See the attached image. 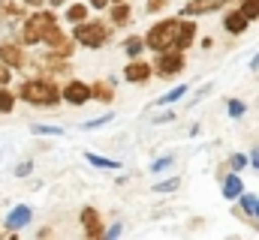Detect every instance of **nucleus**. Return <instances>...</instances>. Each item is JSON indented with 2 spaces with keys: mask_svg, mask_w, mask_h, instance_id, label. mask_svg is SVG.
I'll list each match as a JSON object with an SVG mask.
<instances>
[{
  "mask_svg": "<svg viewBox=\"0 0 259 240\" xmlns=\"http://www.w3.org/2000/svg\"><path fill=\"white\" fill-rule=\"evenodd\" d=\"M178 18H166L160 24L151 27V33L145 36V45H151L154 51H166V48H175V39H178Z\"/></svg>",
  "mask_w": 259,
  "mask_h": 240,
  "instance_id": "obj_1",
  "label": "nucleus"
},
{
  "mask_svg": "<svg viewBox=\"0 0 259 240\" xmlns=\"http://www.w3.org/2000/svg\"><path fill=\"white\" fill-rule=\"evenodd\" d=\"M18 99H24L30 105H55L58 102V87L52 81H27V84H21Z\"/></svg>",
  "mask_w": 259,
  "mask_h": 240,
  "instance_id": "obj_2",
  "label": "nucleus"
},
{
  "mask_svg": "<svg viewBox=\"0 0 259 240\" xmlns=\"http://www.w3.org/2000/svg\"><path fill=\"white\" fill-rule=\"evenodd\" d=\"M49 27H55V15H52V12H36V15H30V18L24 21L21 39H24L27 45H33V42H39V39L49 33Z\"/></svg>",
  "mask_w": 259,
  "mask_h": 240,
  "instance_id": "obj_3",
  "label": "nucleus"
},
{
  "mask_svg": "<svg viewBox=\"0 0 259 240\" xmlns=\"http://www.w3.org/2000/svg\"><path fill=\"white\" fill-rule=\"evenodd\" d=\"M75 39H78L81 45H88V48H100V45L109 39V27L100 24V21H94V24H81V27H75Z\"/></svg>",
  "mask_w": 259,
  "mask_h": 240,
  "instance_id": "obj_4",
  "label": "nucleus"
},
{
  "mask_svg": "<svg viewBox=\"0 0 259 240\" xmlns=\"http://www.w3.org/2000/svg\"><path fill=\"white\" fill-rule=\"evenodd\" d=\"M181 69H184V54H181L178 48H175V51H169V48L160 51V57H157V72H160V75L169 78V75H178Z\"/></svg>",
  "mask_w": 259,
  "mask_h": 240,
  "instance_id": "obj_5",
  "label": "nucleus"
},
{
  "mask_svg": "<svg viewBox=\"0 0 259 240\" xmlns=\"http://www.w3.org/2000/svg\"><path fill=\"white\" fill-rule=\"evenodd\" d=\"M64 96H66V102H72V105H84L94 93H91V87L84 81H69L64 87Z\"/></svg>",
  "mask_w": 259,
  "mask_h": 240,
  "instance_id": "obj_6",
  "label": "nucleus"
},
{
  "mask_svg": "<svg viewBox=\"0 0 259 240\" xmlns=\"http://www.w3.org/2000/svg\"><path fill=\"white\" fill-rule=\"evenodd\" d=\"M223 3H229V0H193V3H187L181 9V15L184 18H193V15H205V12H217Z\"/></svg>",
  "mask_w": 259,
  "mask_h": 240,
  "instance_id": "obj_7",
  "label": "nucleus"
},
{
  "mask_svg": "<svg viewBox=\"0 0 259 240\" xmlns=\"http://www.w3.org/2000/svg\"><path fill=\"white\" fill-rule=\"evenodd\" d=\"M247 24H250V18H247L241 9H232V12H226V18H223V27H226L232 36H241V33L247 30Z\"/></svg>",
  "mask_w": 259,
  "mask_h": 240,
  "instance_id": "obj_8",
  "label": "nucleus"
},
{
  "mask_svg": "<svg viewBox=\"0 0 259 240\" xmlns=\"http://www.w3.org/2000/svg\"><path fill=\"white\" fill-rule=\"evenodd\" d=\"M193 39H196V24H193V21H181V24H178L175 48H178V51H187V48L193 45Z\"/></svg>",
  "mask_w": 259,
  "mask_h": 240,
  "instance_id": "obj_9",
  "label": "nucleus"
},
{
  "mask_svg": "<svg viewBox=\"0 0 259 240\" xmlns=\"http://www.w3.org/2000/svg\"><path fill=\"white\" fill-rule=\"evenodd\" d=\"M81 222H84V231H88V237H97V234H103V231H100V213H97L94 207H84V210H81Z\"/></svg>",
  "mask_w": 259,
  "mask_h": 240,
  "instance_id": "obj_10",
  "label": "nucleus"
},
{
  "mask_svg": "<svg viewBox=\"0 0 259 240\" xmlns=\"http://www.w3.org/2000/svg\"><path fill=\"white\" fill-rule=\"evenodd\" d=\"M0 60L6 63V66H21L24 63V51L18 48V45H0Z\"/></svg>",
  "mask_w": 259,
  "mask_h": 240,
  "instance_id": "obj_11",
  "label": "nucleus"
},
{
  "mask_svg": "<svg viewBox=\"0 0 259 240\" xmlns=\"http://www.w3.org/2000/svg\"><path fill=\"white\" fill-rule=\"evenodd\" d=\"M124 75H127V81H133V84H139V81H148V75H151V66H148V63H130L127 69H124Z\"/></svg>",
  "mask_w": 259,
  "mask_h": 240,
  "instance_id": "obj_12",
  "label": "nucleus"
},
{
  "mask_svg": "<svg viewBox=\"0 0 259 240\" xmlns=\"http://www.w3.org/2000/svg\"><path fill=\"white\" fill-rule=\"evenodd\" d=\"M241 192H244V183H241V177H238V174H229V177L223 180V198L235 201Z\"/></svg>",
  "mask_w": 259,
  "mask_h": 240,
  "instance_id": "obj_13",
  "label": "nucleus"
},
{
  "mask_svg": "<svg viewBox=\"0 0 259 240\" xmlns=\"http://www.w3.org/2000/svg\"><path fill=\"white\" fill-rule=\"evenodd\" d=\"M30 216H33V213H30V207H15V210L6 216V225H9V228H21V225H27V222H30Z\"/></svg>",
  "mask_w": 259,
  "mask_h": 240,
  "instance_id": "obj_14",
  "label": "nucleus"
},
{
  "mask_svg": "<svg viewBox=\"0 0 259 240\" xmlns=\"http://www.w3.org/2000/svg\"><path fill=\"white\" fill-rule=\"evenodd\" d=\"M238 201H241V210L247 213V216H256V195H250V192H241L238 195Z\"/></svg>",
  "mask_w": 259,
  "mask_h": 240,
  "instance_id": "obj_15",
  "label": "nucleus"
},
{
  "mask_svg": "<svg viewBox=\"0 0 259 240\" xmlns=\"http://www.w3.org/2000/svg\"><path fill=\"white\" fill-rule=\"evenodd\" d=\"M238 9H241L250 21H256V18H259V0H241V3H238Z\"/></svg>",
  "mask_w": 259,
  "mask_h": 240,
  "instance_id": "obj_16",
  "label": "nucleus"
},
{
  "mask_svg": "<svg viewBox=\"0 0 259 240\" xmlns=\"http://www.w3.org/2000/svg\"><path fill=\"white\" fill-rule=\"evenodd\" d=\"M66 18H69V21H78V24H81V21L88 18V6H81V3L69 6V9H66Z\"/></svg>",
  "mask_w": 259,
  "mask_h": 240,
  "instance_id": "obj_17",
  "label": "nucleus"
},
{
  "mask_svg": "<svg viewBox=\"0 0 259 240\" xmlns=\"http://www.w3.org/2000/svg\"><path fill=\"white\" fill-rule=\"evenodd\" d=\"M184 93H187V87H184V84H178L175 90H169V93H166L163 99H157V102H160V105H172V102H178V99H181Z\"/></svg>",
  "mask_w": 259,
  "mask_h": 240,
  "instance_id": "obj_18",
  "label": "nucleus"
},
{
  "mask_svg": "<svg viewBox=\"0 0 259 240\" xmlns=\"http://www.w3.org/2000/svg\"><path fill=\"white\" fill-rule=\"evenodd\" d=\"M88 162L97 165V168H118L115 159H106V156H97V153H88Z\"/></svg>",
  "mask_w": 259,
  "mask_h": 240,
  "instance_id": "obj_19",
  "label": "nucleus"
},
{
  "mask_svg": "<svg viewBox=\"0 0 259 240\" xmlns=\"http://www.w3.org/2000/svg\"><path fill=\"white\" fill-rule=\"evenodd\" d=\"M142 48H145V42H142L139 36H130V39H127V54H130V57H139V54H142Z\"/></svg>",
  "mask_w": 259,
  "mask_h": 240,
  "instance_id": "obj_20",
  "label": "nucleus"
},
{
  "mask_svg": "<svg viewBox=\"0 0 259 240\" xmlns=\"http://www.w3.org/2000/svg\"><path fill=\"white\" fill-rule=\"evenodd\" d=\"M226 111H229V117H241V114L247 111V105H244V102H238V99H229Z\"/></svg>",
  "mask_w": 259,
  "mask_h": 240,
  "instance_id": "obj_21",
  "label": "nucleus"
},
{
  "mask_svg": "<svg viewBox=\"0 0 259 240\" xmlns=\"http://www.w3.org/2000/svg\"><path fill=\"white\" fill-rule=\"evenodd\" d=\"M247 162H250V159H247V156H244V153H235V156H232V159H229V168H232V171H241V168H244V165H247Z\"/></svg>",
  "mask_w": 259,
  "mask_h": 240,
  "instance_id": "obj_22",
  "label": "nucleus"
},
{
  "mask_svg": "<svg viewBox=\"0 0 259 240\" xmlns=\"http://www.w3.org/2000/svg\"><path fill=\"white\" fill-rule=\"evenodd\" d=\"M127 18H130V9L124 3H118V6L112 9V21H127Z\"/></svg>",
  "mask_w": 259,
  "mask_h": 240,
  "instance_id": "obj_23",
  "label": "nucleus"
},
{
  "mask_svg": "<svg viewBox=\"0 0 259 240\" xmlns=\"http://www.w3.org/2000/svg\"><path fill=\"white\" fill-rule=\"evenodd\" d=\"M91 93H94V96H100L103 102H106V99H112V90H109L106 84H94V87H91Z\"/></svg>",
  "mask_w": 259,
  "mask_h": 240,
  "instance_id": "obj_24",
  "label": "nucleus"
},
{
  "mask_svg": "<svg viewBox=\"0 0 259 240\" xmlns=\"http://www.w3.org/2000/svg\"><path fill=\"white\" fill-rule=\"evenodd\" d=\"M12 105H15V99H12L6 90H0V111L6 114V111H12Z\"/></svg>",
  "mask_w": 259,
  "mask_h": 240,
  "instance_id": "obj_25",
  "label": "nucleus"
},
{
  "mask_svg": "<svg viewBox=\"0 0 259 240\" xmlns=\"http://www.w3.org/2000/svg\"><path fill=\"white\" fill-rule=\"evenodd\" d=\"M178 183H181V180L175 177V180H166V183H157L154 189H157V192H172V189H178Z\"/></svg>",
  "mask_w": 259,
  "mask_h": 240,
  "instance_id": "obj_26",
  "label": "nucleus"
},
{
  "mask_svg": "<svg viewBox=\"0 0 259 240\" xmlns=\"http://www.w3.org/2000/svg\"><path fill=\"white\" fill-rule=\"evenodd\" d=\"M33 132H36V135H61L58 126H33Z\"/></svg>",
  "mask_w": 259,
  "mask_h": 240,
  "instance_id": "obj_27",
  "label": "nucleus"
},
{
  "mask_svg": "<svg viewBox=\"0 0 259 240\" xmlns=\"http://www.w3.org/2000/svg\"><path fill=\"white\" fill-rule=\"evenodd\" d=\"M172 165V156H163V159H157L154 165H151V171H163V168H169Z\"/></svg>",
  "mask_w": 259,
  "mask_h": 240,
  "instance_id": "obj_28",
  "label": "nucleus"
},
{
  "mask_svg": "<svg viewBox=\"0 0 259 240\" xmlns=\"http://www.w3.org/2000/svg\"><path fill=\"white\" fill-rule=\"evenodd\" d=\"M109 114H103V117H97V120H88V123H84V129H97V126H103V123H109Z\"/></svg>",
  "mask_w": 259,
  "mask_h": 240,
  "instance_id": "obj_29",
  "label": "nucleus"
},
{
  "mask_svg": "<svg viewBox=\"0 0 259 240\" xmlns=\"http://www.w3.org/2000/svg\"><path fill=\"white\" fill-rule=\"evenodd\" d=\"M9 78H12V75H9V66H6V63L0 60V87H3V84H6Z\"/></svg>",
  "mask_w": 259,
  "mask_h": 240,
  "instance_id": "obj_30",
  "label": "nucleus"
},
{
  "mask_svg": "<svg viewBox=\"0 0 259 240\" xmlns=\"http://www.w3.org/2000/svg\"><path fill=\"white\" fill-rule=\"evenodd\" d=\"M163 6H166V0H151V3H148V9H151V12H160Z\"/></svg>",
  "mask_w": 259,
  "mask_h": 240,
  "instance_id": "obj_31",
  "label": "nucleus"
},
{
  "mask_svg": "<svg viewBox=\"0 0 259 240\" xmlns=\"http://www.w3.org/2000/svg\"><path fill=\"white\" fill-rule=\"evenodd\" d=\"M250 162H253V168L259 171V147H253V150H250Z\"/></svg>",
  "mask_w": 259,
  "mask_h": 240,
  "instance_id": "obj_32",
  "label": "nucleus"
},
{
  "mask_svg": "<svg viewBox=\"0 0 259 240\" xmlns=\"http://www.w3.org/2000/svg\"><path fill=\"white\" fill-rule=\"evenodd\" d=\"M106 234H109V237H118V234H121V225H112V228H109Z\"/></svg>",
  "mask_w": 259,
  "mask_h": 240,
  "instance_id": "obj_33",
  "label": "nucleus"
},
{
  "mask_svg": "<svg viewBox=\"0 0 259 240\" xmlns=\"http://www.w3.org/2000/svg\"><path fill=\"white\" fill-rule=\"evenodd\" d=\"M250 69H253V72H259V51L253 54V60H250Z\"/></svg>",
  "mask_w": 259,
  "mask_h": 240,
  "instance_id": "obj_34",
  "label": "nucleus"
},
{
  "mask_svg": "<svg viewBox=\"0 0 259 240\" xmlns=\"http://www.w3.org/2000/svg\"><path fill=\"white\" fill-rule=\"evenodd\" d=\"M91 3H94V9H103V6H106L109 0H91Z\"/></svg>",
  "mask_w": 259,
  "mask_h": 240,
  "instance_id": "obj_35",
  "label": "nucleus"
},
{
  "mask_svg": "<svg viewBox=\"0 0 259 240\" xmlns=\"http://www.w3.org/2000/svg\"><path fill=\"white\" fill-rule=\"evenodd\" d=\"M49 3H52V6H61V3H64V0H49Z\"/></svg>",
  "mask_w": 259,
  "mask_h": 240,
  "instance_id": "obj_36",
  "label": "nucleus"
},
{
  "mask_svg": "<svg viewBox=\"0 0 259 240\" xmlns=\"http://www.w3.org/2000/svg\"><path fill=\"white\" fill-rule=\"evenodd\" d=\"M27 3H30V6H39V3H42V0H27Z\"/></svg>",
  "mask_w": 259,
  "mask_h": 240,
  "instance_id": "obj_37",
  "label": "nucleus"
},
{
  "mask_svg": "<svg viewBox=\"0 0 259 240\" xmlns=\"http://www.w3.org/2000/svg\"><path fill=\"white\" fill-rule=\"evenodd\" d=\"M253 219H259V201H256V216H253Z\"/></svg>",
  "mask_w": 259,
  "mask_h": 240,
  "instance_id": "obj_38",
  "label": "nucleus"
},
{
  "mask_svg": "<svg viewBox=\"0 0 259 240\" xmlns=\"http://www.w3.org/2000/svg\"><path fill=\"white\" fill-rule=\"evenodd\" d=\"M109 3H121V0H109Z\"/></svg>",
  "mask_w": 259,
  "mask_h": 240,
  "instance_id": "obj_39",
  "label": "nucleus"
}]
</instances>
